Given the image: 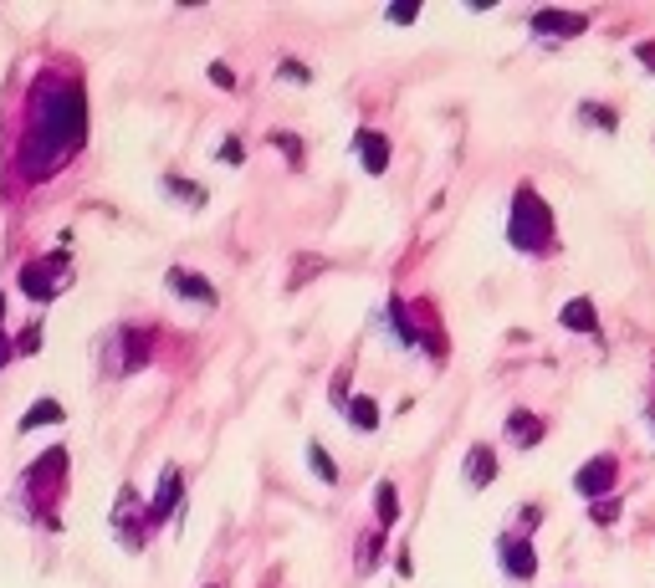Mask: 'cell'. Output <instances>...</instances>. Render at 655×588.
I'll list each match as a JSON object with an SVG mask.
<instances>
[{
    "label": "cell",
    "instance_id": "29",
    "mask_svg": "<svg viewBox=\"0 0 655 588\" xmlns=\"http://www.w3.org/2000/svg\"><path fill=\"white\" fill-rule=\"evenodd\" d=\"M221 164H241V139H226V144H221Z\"/></svg>",
    "mask_w": 655,
    "mask_h": 588
},
{
    "label": "cell",
    "instance_id": "31",
    "mask_svg": "<svg viewBox=\"0 0 655 588\" xmlns=\"http://www.w3.org/2000/svg\"><path fill=\"white\" fill-rule=\"evenodd\" d=\"M11 353H16V343L6 338V328H0V369H6V364H11Z\"/></svg>",
    "mask_w": 655,
    "mask_h": 588
},
{
    "label": "cell",
    "instance_id": "15",
    "mask_svg": "<svg viewBox=\"0 0 655 588\" xmlns=\"http://www.w3.org/2000/svg\"><path fill=\"white\" fill-rule=\"evenodd\" d=\"M558 328H569V333H594V328H599V312H594V302H589V297L563 302V312H558Z\"/></svg>",
    "mask_w": 655,
    "mask_h": 588
},
{
    "label": "cell",
    "instance_id": "23",
    "mask_svg": "<svg viewBox=\"0 0 655 588\" xmlns=\"http://www.w3.org/2000/svg\"><path fill=\"white\" fill-rule=\"evenodd\" d=\"M272 144H277V149H282V154H287V164H292V169H297V164H302V144H297V139H292V133H277V139H272Z\"/></svg>",
    "mask_w": 655,
    "mask_h": 588
},
{
    "label": "cell",
    "instance_id": "25",
    "mask_svg": "<svg viewBox=\"0 0 655 588\" xmlns=\"http://www.w3.org/2000/svg\"><path fill=\"white\" fill-rule=\"evenodd\" d=\"M277 77H282V82H313V72L302 67V62H282V67H277Z\"/></svg>",
    "mask_w": 655,
    "mask_h": 588
},
{
    "label": "cell",
    "instance_id": "28",
    "mask_svg": "<svg viewBox=\"0 0 655 588\" xmlns=\"http://www.w3.org/2000/svg\"><path fill=\"white\" fill-rule=\"evenodd\" d=\"M333 410H348V369L333 379Z\"/></svg>",
    "mask_w": 655,
    "mask_h": 588
},
{
    "label": "cell",
    "instance_id": "1",
    "mask_svg": "<svg viewBox=\"0 0 655 588\" xmlns=\"http://www.w3.org/2000/svg\"><path fill=\"white\" fill-rule=\"evenodd\" d=\"M87 139V98L82 82L72 77H41L31 87L26 103V133H21V154L16 169L26 179H52Z\"/></svg>",
    "mask_w": 655,
    "mask_h": 588
},
{
    "label": "cell",
    "instance_id": "16",
    "mask_svg": "<svg viewBox=\"0 0 655 588\" xmlns=\"http://www.w3.org/2000/svg\"><path fill=\"white\" fill-rule=\"evenodd\" d=\"M164 195L169 200H180L185 210H205V185H195V179H185V174H164Z\"/></svg>",
    "mask_w": 655,
    "mask_h": 588
},
{
    "label": "cell",
    "instance_id": "33",
    "mask_svg": "<svg viewBox=\"0 0 655 588\" xmlns=\"http://www.w3.org/2000/svg\"><path fill=\"white\" fill-rule=\"evenodd\" d=\"M210 588H215V583H210Z\"/></svg>",
    "mask_w": 655,
    "mask_h": 588
},
{
    "label": "cell",
    "instance_id": "7",
    "mask_svg": "<svg viewBox=\"0 0 655 588\" xmlns=\"http://www.w3.org/2000/svg\"><path fill=\"white\" fill-rule=\"evenodd\" d=\"M615 476H620L615 456H594V461H584L574 471V491L584 496V502H604V496H615Z\"/></svg>",
    "mask_w": 655,
    "mask_h": 588
},
{
    "label": "cell",
    "instance_id": "14",
    "mask_svg": "<svg viewBox=\"0 0 655 588\" xmlns=\"http://www.w3.org/2000/svg\"><path fill=\"white\" fill-rule=\"evenodd\" d=\"M502 435L512 440V450H533V445L543 440V420H538V415H528V410H512V415H507V425H502Z\"/></svg>",
    "mask_w": 655,
    "mask_h": 588
},
{
    "label": "cell",
    "instance_id": "13",
    "mask_svg": "<svg viewBox=\"0 0 655 588\" xmlns=\"http://www.w3.org/2000/svg\"><path fill=\"white\" fill-rule=\"evenodd\" d=\"M174 507H180V466H164L159 471V491H154V502H149V522H164Z\"/></svg>",
    "mask_w": 655,
    "mask_h": 588
},
{
    "label": "cell",
    "instance_id": "24",
    "mask_svg": "<svg viewBox=\"0 0 655 588\" xmlns=\"http://www.w3.org/2000/svg\"><path fill=\"white\" fill-rule=\"evenodd\" d=\"M41 348V323H26V333L16 338V353H36Z\"/></svg>",
    "mask_w": 655,
    "mask_h": 588
},
{
    "label": "cell",
    "instance_id": "17",
    "mask_svg": "<svg viewBox=\"0 0 655 588\" xmlns=\"http://www.w3.org/2000/svg\"><path fill=\"white\" fill-rule=\"evenodd\" d=\"M62 420H67L62 399H36L31 410L21 415V425H16V430H21V435H31V430H41V425H62Z\"/></svg>",
    "mask_w": 655,
    "mask_h": 588
},
{
    "label": "cell",
    "instance_id": "5",
    "mask_svg": "<svg viewBox=\"0 0 655 588\" xmlns=\"http://www.w3.org/2000/svg\"><path fill=\"white\" fill-rule=\"evenodd\" d=\"M144 364H149V338H144V328L123 323V328L113 333V358H108V374H134V369H144Z\"/></svg>",
    "mask_w": 655,
    "mask_h": 588
},
{
    "label": "cell",
    "instance_id": "6",
    "mask_svg": "<svg viewBox=\"0 0 655 588\" xmlns=\"http://www.w3.org/2000/svg\"><path fill=\"white\" fill-rule=\"evenodd\" d=\"M497 558H502V573H507L512 583H533V573H538V553H533L528 532H507V537L497 542Z\"/></svg>",
    "mask_w": 655,
    "mask_h": 588
},
{
    "label": "cell",
    "instance_id": "3",
    "mask_svg": "<svg viewBox=\"0 0 655 588\" xmlns=\"http://www.w3.org/2000/svg\"><path fill=\"white\" fill-rule=\"evenodd\" d=\"M52 481H57V486L67 481V450H47L41 461L26 466V476H21V486H16V491H21V496H16V512L31 517V496H57Z\"/></svg>",
    "mask_w": 655,
    "mask_h": 588
},
{
    "label": "cell",
    "instance_id": "11",
    "mask_svg": "<svg viewBox=\"0 0 655 588\" xmlns=\"http://www.w3.org/2000/svg\"><path fill=\"white\" fill-rule=\"evenodd\" d=\"M533 31L538 36H584L589 16L584 11H533Z\"/></svg>",
    "mask_w": 655,
    "mask_h": 588
},
{
    "label": "cell",
    "instance_id": "10",
    "mask_svg": "<svg viewBox=\"0 0 655 588\" xmlns=\"http://www.w3.org/2000/svg\"><path fill=\"white\" fill-rule=\"evenodd\" d=\"M354 154H359V164L369 169V174H384L389 169V139L379 128H354Z\"/></svg>",
    "mask_w": 655,
    "mask_h": 588
},
{
    "label": "cell",
    "instance_id": "32",
    "mask_svg": "<svg viewBox=\"0 0 655 588\" xmlns=\"http://www.w3.org/2000/svg\"><path fill=\"white\" fill-rule=\"evenodd\" d=\"M650 425H655V404H650Z\"/></svg>",
    "mask_w": 655,
    "mask_h": 588
},
{
    "label": "cell",
    "instance_id": "18",
    "mask_svg": "<svg viewBox=\"0 0 655 588\" xmlns=\"http://www.w3.org/2000/svg\"><path fill=\"white\" fill-rule=\"evenodd\" d=\"M374 512H379V532H389L400 522V486L395 481H379L374 486Z\"/></svg>",
    "mask_w": 655,
    "mask_h": 588
},
{
    "label": "cell",
    "instance_id": "27",
    "mask_svg": "<svg viewBox=\"0 0 655 588\" xmlns=\"http://www.w3.org/2000/svg\"><path fill=\"white\" fill-rule=\"evenodd\" d=\"M635 62H640L645 72H655V41H635Z\"/></svg>",
    "mask_w": 655,
    "mask_h": 588
},
{
    "label": "cell",
    "instance_id": "30",
    "mask_svg": "<svg viewBox=\"0 0 655 588\" xmlns=\"http://www.w3.org/2000/svg\"><path fill=\"white\" fill-rule=\"evenodd\" d=\"M389 21H395V26H410V21H415V6H395V11H389Z\"/></svg>",
    "mask_w": 655,
    "mask_h": 588
},
{
    "label": "cell",
    "instance_id": "19",
    "mask_svg": "<svg viewBox=\"0 0 655 588\" xmlns=\"http://www.w3.org/2000/svg\"><path fill=\"white\" fill-rule=\"evenodd\" d=\"M343 420L369 435V430H379V404L369 394H354V399H348V410H343Z\"/></svg>",
    "mask_w": 655,
    "mask_h": 588
},
{
    "label": "cell",
    "instance_id": "12",
    "mask_svg": "<svg viewBox=\"0 0 655 588\" xmlns=\"http://www.w3.org/2000/svg\"><path fill=\"white\" fill-rule=\"evenodd\" d=\"M461 476L471 491H487L497 481V456H492V445H471V456L461 461Z\"/></svg>",
    "mask_w": 655,
    "mask_h": 588
},
{
    "label": "cell",
    "instance_id": "26",
    "mask_svg": "<svg viewBox=\"0 0 655 588\" xmlns=\"http://www.w3.org/2000/svg\"><path fill=\"white\" fill-rule=\"evenodd\" d=\"M210 82H215V87H226V93H231V87H236V72H231L226 62H210Z\"/></svg>",
    "mask_w": 655,
    "mask_h": 588
},
{
    "label": "cell",
    "instance_id": "4",
    "mask_svg": "<svg viewBox=\"0 0 655 588\" xmlns=\"http://www.w3.org/2000/svg\"><path fill=\"white\" fill-rule=\"evenodd\" d=\"M62 282H67V251H52L47 261H26L21 277H16V287H21L31 302H52V297L62 292Z\"/></svg>",
    "mask_w": 655,
    "mask_h": 588
},
{
    "label": "cell",
    "instance_id": "8",
    "mask_svg": "<svg viewBox=\"0 0 655 588\" xmlns=\"http://www.w3.org/2000/svg\"><path fill=\"white\" fill-rule=\"evenodd\" d=\"M134 512H139V491L123 486V491H118V507H113V527L123 532V548H139V542L149 537L144 522H134Z\"/></svg>",
    "mask_w": 655,
    "mask_h": 588
},
{
    "label": "cell",
    "instance_id": "21",
    "mask_svg": "<svg viewBox=\"0 0 655 588\" xmlns=\"http://www.w3.org/2000/svg\"><path fill=\"white\" fill-rule=\"evenodd\" d=\"M308 466H313V476H318L323 486H338V466L328 461V450H323L318 440H308Z\"/></svg>",
    "mask_w": 655,
    "mask_h": 588
},
{
    "label": "cell",
    "instance_id": "9",
    "mask_svg": "<svg viewBox=\"0 0 655 588\" xmlns=\"http://www.w3.org/2000/svg\"><path fill=\"white\" fill-rule=\"evenodd\" d=\"M169 292H174V297H190V302H200V307H215V302H221V292L210 287V277H200V271H185V266L169 271Z\"/></svg>",
    "mask_w": 655,
    "mask_h": 588
},
{
    "label": "cell",
    "instance_id": "22",
    "mask_svg": "<svg viewBox=\"0 0 655 588\" xmlns=\"http://www.w3.org/2000/svg\"><path fill=\"white\" fill-rule=\"evenodd\" d=\"M589 517L599 527H615L620 522V496H604V502H589Z\"/></svg>",
    "mask_w": 655,
    "mask_h": 588
},
{
    "label": "cell",
    "instance_id": "2",
    "mask_svg": "<svg viewBox=\"0 0 655 588\" xmlns=\"http://www.w3.org/2000/svg\"><path fill=\"white\" fill-rule=\"evenodd\" d=\"M507 241H512L522 256H548V251L558 246V231H553V210L543 205V195H538L533 185H517V190H512Z\"/></svg>",
    "mask_w": 655,
    "mask_h": 588
},
{
    "label": "cell",
    "instance_id": "20",
    "mask_svg": "<svg viewBox=\"0 0 655 588\" xmlns=\"http://www.w3.org/2000/svg\"><path fill=\"white\" fill-rule=\"evenodd\" d=\"M579 123H589V128H599V133H615V128H620V113L604 108V103H584V108H579Z\"/></svg>",
    "mask_w": 655,
    "mask_h": 588
}]
</instances>
